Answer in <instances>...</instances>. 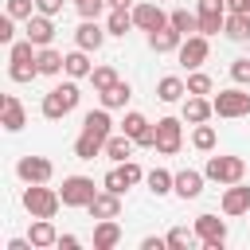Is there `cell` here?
I'll list each match as a JSON object with an SVG mask.
<instances>
[{
    "instance_id": "cell-1",
    "label": "cell",
    "mask_w": 250,
    "mask_h": 250,
    "mask_svg": "<svg viewBox=\"0 0 250 250\" xmlns=\"http://www.w3.org/2000/svg\"><path fill=\"white\" fill-rule=\"evenodd\" d=\"M78 78H70V82H59L51 94H43V117L47 121H62L74 105H78Z\"/></svg>"
},
{
    "instance_id": "cell-2",
    "label": "cell",
    "mask_w": 250,
    "mask_h": 250,
    "mask_svg": "<svg viewBox=\"0 0 250 250\" xmlns=\"http://www.w3.org/2000/svg\"><path fill=\"white\" fill-rule=\"evenodd\" d=\"M23 207H27L31 219H55V211L62 207V195H59L55 188H47V184H27Z\"/></svg>"
},
{
    "instance_id": "cell-3",
    "label": "cell",
    "mask_w": 250,
    "mask_h": 250,
    "mask_svg": "<svg viewBox=\"0 0 250 250\" xmlns=\"http://www.w3.org/2000/svg\"><path fill=\"white\" fill-rule=\"evenodd\" d=\"M203 176L215 180V184H238V180L246 176V160H242V156H207Z\"/></svg>"
},
{
    "instance_id": "cell-4",
    "label": "cell",
    "mask_w": 250,
    "mask_h": 250,
    "mask_svg": "<svg viewBox=\"0 0 250 250\" xmlns=\"http://www.w3.org/2000/svg\"><path fill=\"white\" fill-rule=\"evenodd\" d=\"M59 195H62V207H90L94 195H98V188H94L90 176H66L62 188H59Z\"/></svg>"
},
{
    "instance_id": "cell-5",
    "label": "cell",
    "mask_w": 250,
    "mask_h": 250,
    "mask_svg": "<svg viewBox=\"0 0 250 250\" xmlns=\"http://www.w3.org/2000/svg\"><path fill=\"white\" fill-rule=\"evenodd\" d=\"M160 156H176L184 148V125L176 117H160L156 121V145H152Z\"/></svg>"
},
{
    "instance_id": "cell-6",
    "label": "cell",
    "mask_w": 250,
    "mask_h": 250,
    "mask_svg": "<svg viewBox=\"0 0 250 250\" xmlns=\"http://www.w3.org/2000/svg\"><path fill=\"white\" fill-rule=\"evenodd\" d=\"M211 105H215V113L219 117H246L250 113V94L246 90H219L215 98H211Z\"/></svg>"
},
{
    "instance_id": "cell-7",
    "label": "cell",
    "mask_w": 250,
    "mask_h": 250,
    "mask_svg": "<svg viewBox=\"0 0 250 250\" xmlns=\"http://www.w3.org/2000/svg\"><path fill=\"white\" fill-rule=\"evenodd\" d=\"M180 66H188V70H199L203 62H207V55H211V43H207V35L199 31V35H188L184 43H180Z\"/></svg>"
},
{
    "instance_id": "cell-8",
    "label": "cell",
    "mask_w": 250,
    "mask_h": 250,
    "mask_svg": "<svg viewBox=\"0 0 250 250\" xmlns=\"http://www.w3.org/2000/svg\"><path fill=\"white\" fill-rule=\"evenodd\" d=\"M195 234H199V242L207 250H223L227 246V223L219 215H199L195 219Z\"/></svg>"
},
{
    "instance_id": "cell-9",
    "label": "cell",
    "mask_w": 250,
    "mask_h": 250,
    "mask_svg": "<svg viewBox=\"0 0 250 250\" xmlns=\"http://www.w3.org/2000/svg\"><path fill=\"white\" fill-rule=\"evenodd\" d=\"M16 176H20L23 184H47V180L55 176V164H51L47 156H20Z\"/></svg>"
},
{
    "instance_id": "cell-10",
    "label": "cell",
    "mask_w": 250,
    "mask_h": 250,
    "mask_svg": "<svg viewBox=\"0 0 250 250\" xmlns=\"http://www.w3.org/2000/svg\"><path fill=\"white\" fill-rule=\"evenodd\" d=\"M199 31L203 35H219L227 23V0H199Z\"/></svg>"
},
{
    "instance_id": "cell-11",
    "label": "cell",
    "mask_w": 250,
    "mask_h": 250,
    "mask_svg": "<svg viewBox=\"0 0 250 250\" xmlns=\"http://www.w3.org/2000/svg\"><path fill=\"white\" fill-rule=\"evenodd\" d=\"M121 133H129L141 148H152V145H156V125H148V117H145V113H137V109H133V113H125Z\"/></svg>"
},
{
    "instance_id": "cell-12",
    "label": "cell",
    "mask_w": 250,
    "mask_h": 250,
    "mask_svg": "<svg viewBox=\"0 0 250 250\" xmlns=\"http://www.w3.org/2000/svg\"><path fill=\"white\" fill-rule=\"evenodd\" d=\"M133 23L141 31H160V27H168V12L160 4H137L133 8Z\"/></svg>"
},
{
    "instance_id": "cell-13",
    "label": "cell",
    "mask_w": 250,
    "mask_h": 250,
    "mask_svg": "<svg viewBox=\"0 0 250 250\" xmlns=\"http://www.w3.org/2000/svg\"><path fill=\"white\" fill-rule=\"evenodd\" d=\"M23 39H31L35 47H51V39H55V23H51V16L35 12V16L23 23Z\"/></svg>"
},
{
    "instance_id": "cell-14",
    "label": "cell",
    "mask_w": 250,
    "mask_h": 250,
    "mask_svg": "<svg viewBox=\"0 0 250 250\" xmlns=\"http://www.w3.org/2000/svg\"><path fill=\"white\" fill-rule=\"evenodd\" d=\"M223 215H250V188L242 180L227 184V191H223Z\"/></svg>"
},
{
    "instance_id": "cell-15",
    "label": "cell",
    "mask_w": 250,
    "mask_h": 250,
    "mask_svg": "<svg viewBox=\"0 0 250 250\" xmlns=\"http://www.w3.org/2000/svg\"><path fill=\"white\" fill-rule=\"evenodd\" d=\"M105 35H109V31H105L98 20H82L78 31H74V43H78L82 51H98V47L105 43Z\"/></svg>"
},
{
    "instance_id": "cell-16",
    "label": "cell",
    "mask_w": 250,
    "mask_h": 250,
    "mask_svg": "<svg viewBox=\"0 0 250 250\" xmlns=\"http://www.w3.org/2000/svg\"><path fill=\"white\" fill-rule=\"evenodd\" d=\"M86 211H90V219H117L121 215V195L117 191H98Z\"/></svg>"
},
{
    "instance_id": "cell-17",
    "label": "cell",
    "mask_w": 250,
    "mask_h": 250,
    "mask_svg": "<svg viewBox=\"0 0 250 250\" xmlns=\"http://www.w3.org/2000/svg\"><path fill=\"white\" fill-rule=\"evenodd\" d=\"M82 133H94V137L109 141V137H113V121H109V109H105V105H102V109H90V113L82 117Z\"/></svg>"
},
{
    "instance_id": "cell-18",
    "label": "cell",
    "mask_w": 250,
    "mask_h": 250,
    "mask_svg": "<svg viewBox=\"0 0 250 250\" xmlns=\"http://www.w3.org/2000/svg\"><path fill=\"white\" fill-rule=\"evenodd\" d=\"M180 43H184V35L168 23V27H160V31H148V47L156 51V55H168V51H180Z\"/></svg>"
},
{
    "instance_id": "cell-19",
    "label": "cell",
    "mask_w": 250,
    "mask_h": 250,
    "mask_svg": "<svg viewBox=\"0 0 250 250\" xmlns=\"http://www.w3.org/2000/svg\"><path fill=\"white\" fill-rule=\"evenodd\" d=\"M203 172H195V168H184V172H176V195L180 199H195L199 191H203Z\"/></svg>"
},
{
    "instance_id": "cell-20",
    "label": "cell",
    "mask_w": 250,
    "mask_h": 250,
    "mask_svg": "<svg viewBox=\"0 0 250 250\" xmlns=\"http://www.w3.org/2000/svg\"><path fill=\"white\" fill-rule=\"evenodd\" d=\"M211 113H215V105H211L203 94H188V102H184V121H191V125H203Z\"/></svg>"
},
{
    "instance_id": "cell-21",
    "label": "cell",
    "mask_w": 250,
    "mask_h": 250,
    "mask_svg": "<svg viewBox=\"0 0 250 250\" xmlns=\"http://www.w3.org/2000/svg\"><path fill=\"white\" fill-rule=\"evenodd\" d=\"M27 238H31V246H35V250L59 246V230H55V223H51V219H35V223H31V234H27Z\"/></svg>"
},
{
    "instance_id": "cell-22",
    "label": "cell",
    "mask_w": 250,
    "mask_h": 250,
    "mask_svg": "<svg viewBox=\"0 0 250 250\" xmlns=\"http://www.w3.org/2000/svg\"><path fill=\"white\" fill-rule=\"evenodd\" d=\"M117 242H121V227L113 219H98V227H94V250H113Z\"/></svg>"
},
{
    "instance_id": "cell-23",
    "label": "cell",
    "mask_w": 250,
    "mask_h": 250,
    "mask_svg": "<svg viewBox=\"0 0 250 250\" xmlns=\"http://www.w3.org/2000/svg\"><path fill=\"white\" fill-rule=\"evenodd\" d=\"M133 145H137V141H133L129 133H113V137L105 141V156H109L113 164H125V160L133 156Z\"/></svg>"
},
{
    "instance_id": "cell-24",
    "label": "cell",
    "mask_w": 250,
    "mask_h": 250,
    "mask_svg": "<svg viewBox=\"0 0 250 250\" xmlns=\"http://www.w3.org/2000/svg\"><path fill=\"white\" fill-rule=\"evenodd\" d=\"M223 31H227V39H234V43H246V39H250V16H246V12H227V23H223Z\"/></svg>"
},
{
    "instance_id": "cell-25",
    "label": "cell",
    "mask_w": 250,
    "mask_h": 250,
    "mask_svg": "<svg viewBox=\"0 0 250 250\" xmlns=\"http://www.w3.org/2000/svg\"><path fill=\"white\" fill-rule=\"evenodd\" d=\"M62 70H66V78H90V70H94L90 66V51H82V47L70 51L66 62H62Z\"/></svg>"
},
{
    "instance_id": "cell-26",
    "label": "cell",
    "mask_w": 250,
    "mask_h": 250,
    "mask_svg": "<svg viewBox=\"0 0 250 250\" xmlns=\"http://www.w3.org/2000/svg\"><path fill=\"white\" fill-rule=\"evenodd\" d=\"M184 94H188V82L176 78V74H164V78L156 82V98H160V102H180Z\"/></svg>"
},
{
    "instance_id": "cell-27",
    "label": "cell",
    "mask_w": 250,
    "mask_h": 250,
    "mask_svg": "<svg viewBox=\"0 0 250 250\" xmlns=\"http://www.w3.org/2000/svg\"><path fill=\"white\" fill-rule=\"evenodd\" d=\"M145 184H148V191L160 199V195H168V191H176V176L172 172H164V168H152V172H145Z\"/></svg>"
},
{
    "instance_id": "cell-28",
    "label": "cell",
    "mask_w": 250,
    "mask_h": 250,
    "mask_svg": "<svg viewBox=\"0 0 250 250\" xmlns=\"http://www.w3.org/2000/svg\"><path fill=\"white\" fill-rule=\"evenodd\" d=\"M168 23H172L184 39H188V35H199V16H195V12H188V8H176V12L168 16Z\"/></svg>"
},
{
    "instance_id": "cell-29",
    "label": "cell",
    "mask_w": 250,
    "mask_h": 250,
    "mask_svg": "<svg viewBox=\"0 0 250 250\" xmlns=\"http://www.w3.org/2000/svg\"><path fill=\"white\" fill-rule=\"evenodd\" d=\"M0 125H4L8 133H20V129H23V102H20V98H12V94L4 98V121H0Z\"/></svg>"
},
{
    "instance_id": "cell-30",
    "label": "cell",
    "mask_w": 250,
    "mask_h": 250,
    "mask_svg": "<svg viewBox=\"0 0 250 250\" xmlns=\"http://www.w3.org/2000/svg\"><path fill=\"white\" fill-rule=\"evenodd\" d=\"M129 27H137V23H133V12H129V8H109L105 31H109V35H129Z\"/></svg>"
},
{
    "instance_id": "cell-31",
    "label": "cell",
    "mask_w": 250,
    "mask_h": 250,
    "mask_svg": "<svg viewBox=\"0 0 250 250\" xmlns=\"http://www.w3.org/2000/svg\"><path fill=\"white\" fill-rule=\"evenodd\" d=\"M98 152H105V141H102V137H94V133H82V137L74 141V156H78V160H94Z\"/></svg>"
},
{
    "instance_id": "cell-32",
    "label": "cell",
    "mask_w": 250,
    "mask_h": 250,
    "mask_svg": "<svg viewBox=\"0 0 250 250\" xmlns=\"http://www.w3.org/2000/svg\"><path fill=\"white\" fill-rule=\"evenodd\" d=\"M129 98H133L129 82H113L109 90H102V105H105V109H121V105H125Z\"/></svg>"
},
{
    "instance_id": "cell-33",
    "label": "cell",
    "mask_w": 250,
    "mask_h": 250,
    "mask_svg": "<svg viewBox=\"0 0 250 250\" xmlns=\"http://www.w3.org/2000/svg\"><path fill=\"white\" fill-rule=\"evenodd\" d=\"M66 62V55H59L55 47H39V74H59Z\"/></svg>"
},
{
    "instance_id": "cell-34",
    "label": "cell",
    "mask_w": 250,
    "mask_h": 250,
    "mask_svg": "<svg viewBox=\"0 0 250 250\" xmlns=\"http://www.w3.org/2000/svg\"><path fill=\"white\" fill-rule=\"evenodd\" d=\"M90 82H94V90L102 94V90H109V86H113V82H121V78H117V70H113V66H94V70H90Z\"/></svg>"
},
{
    "instance_id": "cell-35",
    "label": "cell",
    "mask_w": 250,
    "mask_h": 250,
    "mask_svg": "<svg viewBox=\"0 0 250 250\" xmlns=\"http://www.w3.org/2000/svg\"><path fill=\"white\" fill-rule=\"evenodd\" d=\"M211 90H215L211 74H203V70H191V74H188V94H203V98H207Z\"/></svg>"
},
{
    "instance_id": "cell-36",
    "label": "cell",
    "mask_w": 250,
    "mask_h": 250,
    "mask_svg": "<svg viewBox=\"0 0 250 250\" xmlns=\"http://www.w3.org/2000/svg\"><path fill=\"white\" fill-rule=\"evenodd\" d=\"M191 145L199 148V152H211L215 148V129L203 121V125H195V133H191Z\"/></svg>"
},
{
    "instance_id": "cell-37",
    "label": "cell",
    "mask_w": 250,
    "mask_h": 250,
    "mask_svg": "<svg viewBox=\"0 0 250 250\" xmlns=\"http://www.w3.org/2000/svg\"><path fill=\"white\" fill-rule=\"evenodd\" d=\"M164 238H168V246H172V250H184V246H191L199 234H195V230H188V227H172Z\"/></svg>"
},
{
    "instance_id": "cell-38",
    "label": "cell",
    "mask_w": 250,
    "mask_h": 250,
    "mask_svg": "<svg viewBox=\"0 0 250 250\" xmlns=\"http://www.w3.org/2000/svg\"><path fill=\"white\" fill-rule=\"evenodd\" d=\"M102 188H105V191H117V195H125V191H129V184H125V176H121V168H109V172H105V180H102Z\"/></svg>"
},
{
    "instance_id": "cell-39",
    "label": "cell",
    "mask_w": 250,
    "mask_h": 250,
    "mask_svg": "<svg viewBox=\"0 0 250 250\" xmlns=\"http://www.w3.org/2000/svg\"><path fill=\"white\" fill-rule=\"evenodd\" d=\"M8 16H16V20H31V16H35V0H8Z\"/></svg>"
},
{
    "instance_id": "cell-40",
    "label": "cell",
    "mask_w": 250,
    "mask_h": 250,
    "mask_svg": "<svg viewBox=\"0 0 250 250\" xmlns=\"http://www.w3.org/2000/svg\"><path fill=\"white\" fill-rule=\"evenodd\" d=\"M230 78H234L238 86H250V59H234V62H230Z\"/></svg>"
},
{
    "instance_id": "cell-41",
    "label": "cell",
    "mask_w": 250,
    "mask_h": 250,
    "mask_svg": "<svg viewBox=\"0 0 250 250\" xmlns=\"http://www.w3.org/2000/svg\"><path fill=\"white\" fill-rule=\"evenodd\" d=\"M74 8H78L82 20H98V12L105 8V0H74Z\"/></svg>"
},
{
    "instance_id": "cell-42",
    "label": "cell",
    "mask_w": 250,
    "mask_h": 250,
    "mask_svg": "<svg viewBox=\"0 0 250 250\" xmlns=\"http://www.w3.org/2000/svg\"><path fill=\"white\" fill-rule=\"evenodd\" d=\"M0 43H8V47L16 43V16H8V12L0 16Z\"/></svg>"
},
{
    "instance_id": "cell-43",
    "label": "cell",
    "mask_w": 250,
    "mask_h": 250,
    "mask_svg": "<svg viewBox=\"0 0 250 250\" xmlns=\"http://www.w3.org/2000/svg\"><path fill=\"white\" fill-rule=\"evenodd\" d=\"M117 168H121V176H125V184H129V188L145 180V172H141V164H137V160H125V164H117Z\"/></svg>"
},
{
    "instance_id": "cell-44",
    "label": "cell",
    "mask_w": 250,
    "mask_h": 250,
    "mask_svg": "<svg viewBox=\"0 0 250 250\" xmlns=\"http://www.w3.org/2000/svg\"><path fill=\"white\" fill-rule=\"evenodd\" d=\"M35 12H43V16H59V12H62V0H35Z\"/></svg>"
},
{
    "instance_id": "cell-45",
    "label": "cell",
    "mask_w": 250,
    "mask_h": 250,
    "mask_svg": "<svg viewBox=\"0 0 250 250\" xmlns=\"http://www.w3.org/2000/svg\"><path fill=\"white\" fill-rule=\"evenodd\" d=\"M164 246H168V238H156V234L141 238V250H164Z\"/></svg>"
},
{
    "instance_id": "cell-46",
    "label": "cell",
    "mask_w": 250,
    "mask_h": 250,
    "mask_svg": "<svg viewBox=\"0 0 250 250\" xmlns=\"http://www.w3.org/2000/svg\"><path fill=\"white\" fill-rule=\"evenodd\" d=\"M59 250H78V238L74 234H59Z\"/></svg>"
},
{
    "instance_id": "cell-47",
    "label": "cell",
    "mask_w": 250,
    "mask_h": 250,
    "mask_svg": "<svg viewBox=\"0 0 250 250\" xmlns=\"http://www.w3.org/2000/svg\"><path fill=\"white\" fill-rule=\"evenodd\" d=\"M227 12H246L250 16V0H227Z\"/></svg>"
},
{
    "instance_id": "cell-48",
    "label": "cell",
    "mask_w": 250,
    "mask_h": 250,
    "mask_svg": "<svg viewBox=\"0 0 250 250\" xmlns=\"http://www.w3.org/2000/svg\"><path fill=\"white\" fill-rule=\"evenodd\" d=\"M8 250H31V238H27V242H23V238H12V242H8Z\"/></svg>"
},
{
    "instance_id": "cell-49",
    "label": "cell",
    "mask_w": 250,
    "mask_h": 250,
    "mask_svg": "<svg viewBox=\"0 0 250 250\" xmlns=\"http://www.w3.org/2000/svg\"><path fill=\"white\" fill-rule=\"evenodd\" d=\"M105 4H109V8H129L133 0H105Z\"/></svg>"
}]
</instances>
